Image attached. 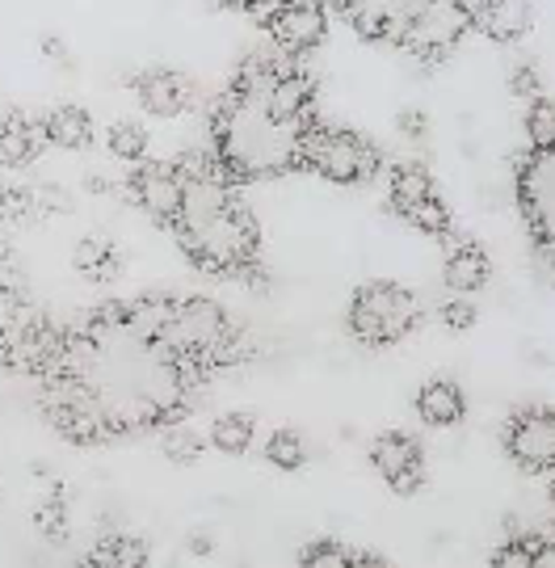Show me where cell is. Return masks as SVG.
<instances>
[{
	"instance_id": "6da1fadb",
	"label": "cell",
	"mask_w": 555,
	"mask_h": 568,
	"mask_svg": "<svg viewBox=\"0 0 555 568\" xmlns=\"http://www.w3.org/2000/svg\"><path fill=\"white\" fill-rule=\"evenodd\" d=\"M198 384V371L126 321V304H105L84 316L63 342L60 366L42 375V392H63L97 408L110 438L152 426L168 429L185 417Z\"/></svg>"
},
{
	"instance_id": "7a4b0ae2",
	"label": "cell",
	"mask_w": 555,
	"mask_h": 568,
	"mask_svg": "<svg viewBox=\"0 0 555 568\" xmlns=\"http://www.w3.org/2000/svg\"><path fill=\"white\" fill-rule=\"evenodd\" d=\"M316 122L282 119L269 102L261 63L248 55L210 114V152L232 173V182H269L304 169V148Z\"/></svg>"
},
{
	"instance_id": "3957f363",
	"label": "cell",
	"mask_w": 555,
	"mask_h": 568,
	"mask_svg": "<svg viewBox=\"0 0 555 568\" xmlns=\"http://www.w3.org/2000/svg\"><path fill=\"white\" fill-rule=\"evenodd\" d=\"M185 203L173 224V236L189 262L215 278H240L257 270L261 227L253 211L240 203L236 182L215 152H185L182 161Z\"/></svg>"
},
{
	"instance_id": "277c9868",
	"label": "cell",
	"mask_w": 555,
	"mask_h": 568,
	"mask_svg": "<svg viewBox=\"0 0 555 568\" xmlns=\"http://www.w3.org/2000/svg\"><path fill=\"white\" fill-rule=\"evenodd\" d=\"M421 325V304L409 286L367 283L350 300V333L362 345H395Z\"/></svg>"
},
{
	"instance_id": "5b68a950",
	"label": "cell",
	"mask_w": 555,
	"mask_h": 568,
	"mask_svg": "<svg viewBox=\"0 0 555 568\" xmlns=\"http://www.w3.org/2000/svg\"><path fill=\"white\" fill-rule=\"evenodd\" d=\"M475 30V0H421L409 30L400 34V51L425 68L451 60L454 47Z\"/></svg>"
},
{
	"instance_id": "8992f818",
	"label": "cell",
	"mask_w": 555,
	"mask_h": 568,
	"mask_svg": "<svg viewBox=\"0 0 555 568\" xmlns=\"http://www.w3.org/2000/svg\"><path fill=\"white\" fill-rule=\"evenodd\" d=\"M304 169L320 173L332 185H362L374 182V173L383 169V156L367 135L316 122L308 131V148H304Z\"/></svg>"
},
{
	"instance_id": "52a82bcc",
	"label": "cell",
	"mask_w": 555,
	"mask_h": 568,
	"mask_svg": "<svg viewBox=\"0 0 555 568\" xmlns=\"http://www.w3.org/2000/svg\"><path fill=\"white\" fill-rule=\"evenodd\" d=\"M329 4L325 0H269L257 13V26L269 34L278 55L304 60L329 34Z\"/></svg>"
},
{
	"instance_id": "ba28073f",
	"label": "cell",
	"mask_w": 555,
	"mask_h": 568,
	"mask_svg": "<svg viewBox=\"0 0 555 568\" xmlns=\"http://www.w3.org/2000/svg\"><path fill=\"white\" fill-rule=\"evenodd\" d=\"M517 206L535 241L555 253V152L531 148L517 164Z\"/></svg>"
},
{
	"instance_id": "9c48e42d",
	"label": "cell",
	"mask_w": 555,
	"mask_h": 568,
	"mask_svg": "<svg viewBox=\"0 0 555 568\" xmlns=\"http://www.w3.org/2000/svg\"><path fill=\"white\" fill-rule=\"evenodd\" d=\"M126 190H131V199L144 206L147 215H152L161 227L177 224L182 203H185V182H182V169H177V161H173V164H165V161L131 164Z\"/></svg>"
},
{
	"instance_id": "30bf717a",
	"label": "cell",
	"mask_w": 555,
	"mask_h": 568,
	"mask_svg": "<svg viewBox=\"0 0 555 568\" xmlns=\"http://www.w3.org/2000/svg\"><path fill=\"white\" fill-rule=\"evenodd\" d=\"M337 18L358 30V39L367 42H400L409 30L412 13L421 9V0H329Z\"/></svg>"
},
{
	"instance_id": "8fae6325",
	"label": "cell",
	"mask_w": 555,
	"mask_h": 568,
	"mask_svg": "<svg viewBox=\"0 0 555 568\" xmlns=\"http://www.w3.org/2000/svg\"><path fill=\"white\" fill-rule=\"evenodd\" d=\"M510 459L531 471H555V413L552 408H522L505 426Z\"/></svg>"
},
{
	"instance_id": "7c38bea8",
	"label": "cell",
	"mask_w": 555,
	"mask_h": 568,
	"mask_svg": "<svg viewBox=\"0 0 555 568\" xmlns=\"http://www.w3.org/2000/svg\"><path fill=\"white\" fill-rule=\"evenodd\" d=\"M370 464H374V471H379L400 497L417 493L421 480H425L421 447H417V438L400 434V429H388V434H379V438L370 443Z\"/></svg>"
},
{
	"instance_id": "4fadbf2b",
	"label": "cell",
	"mask_w": 555,
	"mask_h": 568,
	"mask_svg": "<svg viewBox=\"0 0 555 568\" xmlns=\"http://www.w3.org/2000/svg\"><path fill=\"white\" fill-rule=\"evenodd\" d=\"M131 89L144 105V114H152V119H177L194 105V81L177 68H144L131 81Z\"/></svg>"
},
{
	"instance_id": "5bb4252c",
	"label": "cell",
	"mask_w": 555,
	"mask_h": 568,
	"mask_svg": "<svg viewBox=\"0 0 555 568\" xmlns=\"http://www.w3.org/2000/svg\"><path fill=\"white\" fill-rule=\"evenodd\" d=\"M442 244H446V265H442V283L451 286L454 295H467L472 300L480 286L489 283V253L480 248V244L472 241V236H463V232H446L442 236Z\"/></svg>"
},
{
	"instance_id": "9a60e30c",
	"label": "cell",
	"mask_w": 555,
	"mask_h": 568,
	"mask_svg": "<svg viewBox=\"0 0 555 568\" xmlns=\"http://www.w3.org/2000/svg\"><path fill=\"white\" fill-rule=\"evenodd\" d=\"M531 26H535L531 0H475V30L501 47L522 42L531 34Z\"/></svg>"
},
{
	"instance_id": "2e32d148",
	"label": "cell",
	"mask_w": 555,
	"mask_h": 568,
	"mask_svg": "<svg viewBox=\"0 0 555 568\" xmlns=\"http://www.w3.org/2000/svg\"><path fill=\"white\" fill-rule=\"evenodd\" d=\"M51 148V135H47V119H25L21 110H13L4 126H0V164L4 169H25L34 164Z\"/></svg>"
},
{
	"instance_id": "e0dca14e",
	"label": "cell",
	"mask_w": 555,
	"mask_h": 568,
	"mask_svg": "<svg viewBox=\"0 0 555 568\" xmlns=\"http://www.w3.org/2000/svg\"><path fill=\"white\" fill-rule=\"evenodd\" d=\"M467 413V396L454 379H425L417 392V417L433 429H451L463 422Z\"/></svg>"
},
{
	"instance_id": "ac0fdd59",
	"label": "cell",
	"mask_w": 555,
	"mask_h": 568,
	"mask_svg": "<svg viewBox=\"0 0 555 568\" xmlns=\"http://www.w3.org/2000/svg\"><path fill=\"white\" fill-rule=\"evenodd\" d=\"M388 199H391V211H395L400 220H409L417 206H425L430 199H438V185H433V178L421 164H395L388 178Z\"/></svg>"
},
{
	"instance_id": "d6986e66",
	"label": "cell",
	"mask_w": 555,
	"mask_h": 568,
	"mask_svg": "<svg viewBox=\"0 0 555 568\" xmlns=\"http://www.w3.org/2000/svg\"><path fill=\"white\" fill-rule=\"evenodd\" d=\"M47 135H51V148H63V152H84L93 148V119L81 105H55L47 114Z\"/></svg>"
},
{
	"instance_id": "ffe728a7",
	"label": "cell",
	"mask_w": 555,
	"mask_h": 568,
	"mask_svg": "<svg viewBox=\"0 0 555 568\" xmlns=\"http://www.w3.org/2000/svg\"><path fill=\"white\" fill-rule=\"evenodd\" d=\"M72 265H76V274H81L84 283H110V278H119V248L110 236H84L76 241L72 248Z\"/></svg>"
},
{
	"instance_id": "44dd1931",
	"label": "cell",
	"mask_w": 555,
	"mask_h": 568,
	"mask_svg": "<svg viewBox=\"0 0 555 568\" xmlns=\"http://www.w3.org/2000/svg\"><path fill=\"white\" fill-rule=\"evenodd\" d=\"M105 148H110V156L123 164H144L147 161V131L140 122H114L110 131H105Z\"/></svg>"
},
{
	"instance_id": "7402d4cb",
	"label": "cell",
	"mask_w": 555,
	"mask_h": 568,
	"mask_svg": "<svg viewBox=\"0 0 555 568\" xmlns=\"http://www.w3.org/2000/svg\"><path fill=\"white\" fill-rule=\"evenodd\" d=\"M253 417L248 413H224L215 426H210V447L224 450V455H245L253 447Z\"/></svg>"
},
{
	"instance_id": "603a6c76",
	"label": "cell",
	"mask_w": 555,
	"mask_h": 568,
	"mask_svg": "<svg viewBox=\"0 0 555 568\" xmlns=\"http://www.w3.org/2000/svg\"><path fill=\"white\" fill-rule=\"evenodd\" d=\"M266 459L278 467V471H295V467H304V459H308V443H304V434H299V429H278V434H269Z\"/></svg>"
},
{
	"instance_id": "cb8c5ba5",
	"label": "cell",
	"mask_w": 555,
	"mask_h": 568,
	"mask_svg": "<svg viewBox=\"0 0 555 568\" xmlns=\"http://www.w3.org/2000/svg\"><path fill=\"white\" fill-rule=\"evenodd\" d=\"M34 527H39L47 539H55V544L68 535V493H63L60 485H51V493L34 506Z\"/></svg>"
},
{
	"instance_id": "d4e9b609",
	"label": "cell",
	"mask_w": 555,
	"mask_h": 568,
	"mask_svg": "<svg viewBox=\"0 0 555 568\" xmlns=\"http://www.w3.org/2000/svg\"><path fill=\"white\" fill-rule=\"evenodd\" d=\"M526 140L538 152H555V102L552 98H538L526 105Z\"/></svg>"
},
{
	"instance_id": "484cf974",
	"label": "cell",
	"mask_w": 555,
	"mask_h": 568,
	"mask_svg": "<svg viewBox=\"0 0 555 568\" xmlns=\"http://www.w3.org/2000/svg\"><path fill=\"white\" fill-rule=\"evenodd\" d=\"M210 443V438H203V434H194V429H185V426H168L165 429V438H161V450L168 455V464H198L203 459V447Z\"/></svg>"
},
{
	"instance_id": "4316f807",
	"label": "cell",
	"mask_w": 555,
	"mask_h": 568,
	"mask_svg": "<svg viewBox=\"0 0 555 568\" xmlns=\"http://www.w3.org/2000/svg\"><path fill=\"white\" fill-rule=\"evenodd\" d=\"M538 548L543 544H531V539H505L493 556V568H535Z\"/></svg>"
},
{
	"instance_id": "83f0119b",
	"label": "cell",
	"mask_w": 555,
	"mask_h": 568,
	"mask_svg": "<svg viewBox=\"0 0 555 568\" xmlns=\"http://www.w3.org/2000/svg\"><path fill=\"white\" fill-rule=\"evenodd\" d=\"M304 568H353V551L332 539H320L304 551Z\"/></svg>"
},
{
	"instance_id": "f1b7e54d",
	"label": "cell",
	"mask_w": 555,
	"mask_h": 568,
	"mask_svg": "<svg viewBox=\"0 0 555 568\" xmlns=\"http://www.w3.org/2000/svg\"><path fill=\"white\" fill-rule=\"evenodd\" d=\"M438 321L451 328V333H467L475 325V304L467 295H454V300H446V304L438 307Z\"/></svg>"
},
{
	"instance_id": "f546056e",
	"label": "cell",
	"mask_w": 555,
	"mask_h": 568,
	"mask_svg": "<svg viewBox=\"0 0 555 568\" xmlns=\"http://www.w3.org/2000/svg\"><path fill=\"white\" fill-rule=\"evenodd\" d=\"M510 89H514V98L517 102H538L543 98V77H538V68L535 63H517V72H514V81H510Z\"/></svg>"
},
{
	"instance_id": "4dcf8cb0",
	"label": "cell",
	"mask_w": 555,
	"mask_h": 568,
	"mask_svg": "<svg viewBox=\"0 0 555 568\" xmlns=\"http://www.w3.org/2000/svg\"><path fill=\"white\" fill-rule=\"evenodd\" d=\"M395 126H400V135H409V140H425L430 135V119H425V110H404L400 119H395Z\"/></svg>"
},
{
	"instance_id": "1f68e13d",
	"label": "cell",
	"mask_w": 555,
	"mask_h": 568,
	"mask_svg": "<svg viewBox=\"0 0 555 568\" xmlns=\"http://www.w3.org/2000/svg\"><path fill=\"white\" fill-rule=\"evenodd\" d=\"M81 568H131V565H123V560L114 556V548H110V539H105L102 548L93 551V556H89V560H84Z\"/></svg>"
},
{
	"instance_id": "d6a6232c",
	"label": "cell",
	"mask_w": 555,
	"mask_h": 568,
	"mask_svg": "<svg viewBox=\"0 0 555 568\" xmlns=\"http://www.w3.org/2000/svg\"><path fill=\"white\" fill-rule=\"evenodd\" d=\"M219 4H224V9H232V13H253V18H257L269 0H219Z\"/></svg>"
},
{
	"instance_id": "836d02e7",
	"label": "cell",
	"mask_w": 555,
	"mask_h": 568,
	"mask_svg": "<svg viewBox=\"0 0 555 568\" xmlns=\"http://www.w3.org/2000/svg\"><path fill=\"white\" fill-rule=\"evenodd\" d=\"M42 55H51V60L68 63V47H63L60 39H51V34H47V39H42Z\"/></svg>"
},
{
	"instance_id": "e575fe53",
	"label": "cell",
	"mask_w": 555,
	"mask_h": 568,
	"mask_svg": "<svg viewBox=\"0 0 555 568\" xmlns=\"http://www.w3.org/2000/svg\"><path fill=\"white\" fill-rule=\"evenodd\" d=\"M353 568H388L379 556H370V551H353Z\"/></svg>"
},
{
	"instance_id": "d590c367",
	"label": "cell",
	"mask_w": 555,
	"mask_h": 568,
	"mask_svg": "<svg viewBox=\"0 0 555 568\" xmlns=\"http://www.w3.org/2000/svg\"><path fill=\"white\" fill-rule=\"evenodd\" d=\"M535 568H555V539L552 544H543V548H538V565Z\"/></svg>"
},
{
	"instance_id": "8d00e7d4",
	"label": "cell",
	"mask_w": 555,
	"mask_h": 568,
	"mask_svg": "<svg viewBox=\"0 0 555 568\" xmlns=\"http://www.w3.org/2000/svg\"><path fill=\"white\" fill-rule=\"evenodd\" d=\"M552 270H555V253H552Z\"/></svg>"
},
{
	"instance_id": "74e56055",
	"label": "cell",
	"mask_w": 555,
	"mask_h": 568,
	"mask_svg": "<svg viewBox=\"0 0 555 568\" xmlns=\"http://www.w3.org/2000/svg\"><path fill=\"white\" fill-rule=\"evenodd\" d=\"M552 497H555V488H552Z\"/></svg>"
}]
</instances>
